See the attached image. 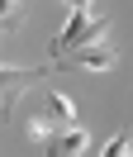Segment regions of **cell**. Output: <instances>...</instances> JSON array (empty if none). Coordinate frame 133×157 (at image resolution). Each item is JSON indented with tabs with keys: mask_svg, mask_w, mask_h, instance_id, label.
<instances>
[{
	"mask_svg": "<svg viewBox=\"0 0 133 157\" xmlns=\"http://www.w3.org/2000/svg\"><path fill=\"white\" fill-rule=\"evenodd\" d=\"M104 29H109V19H100V14H90L86 5H76V10H71V19H66V29H62V38H52V62L62 57V52L81 48V43L104 38Z\"/></svg>",
	"mask_w": 133,
	"mask_h": 157,
	"instance_id": "obj_1",
	"label": "cell"
},
{
	"mask_svg": "<svg viewBox=\"0 0 133 157\" xmlns=\"http://www.w3.org/2000/svg\"><path fill=\"white\" fill-rule=\"evenodd\" d=\"M62 124H76V105H71L66 90H48V109L38 119H28V133H33V138H48L52 128H62Z\"/></svg>",
	"mask_w": 133,
	"mask_h": 157,
	"instance_id": "obj_2",
	"label": "cell"
},
{
	"mask_svg": "<svg viewBox=\"0 0 133 157\" xmlns=\"http://www.w3.org/2000/svg\"><path fill=\"white\" fill-rule=\"evenodd\" d=\"M57 62H66V67H86V71H109L114 62H119V52H114L104 38H95V43H81V48L62 52Z\"/></svg>",
	"mask_w": 133,
	"mask_h": 157,
	"instance_id": "obj_3",
	"label": "cell"
},
{
	"mask_svg": "<svg viewBox=\"0 0 133 157\" xmlns=\"http://www.w3.org/2000/svg\"><path fill=\"white\" fill-rule=\"evenodd\" d=\"M38 76H43V67H0V119L14 109V95H24Z\"/></svg>",
	"mask_w": 133,
	"mask_h": 157,
	"instance_id": "obj_4",
	"label": "cell"
},
{
	"mask_svg": "<svg viewBox=\"0 0 133 157\" xmlns=\"http://www.w3.org/2000/svg\"><path fill=\"white\" fill-rule=\"evenodd\" d=\"M43 147H48V157H81L86 147H90V133L76 128V124H62V128H52V133L43 138Z\"/></svg>",
	"mask_w": 133,
	"mask_h": 157,
	"instance_id": "obj_5",
	"label": "cell"
},
{
	"mask_svg": "<svg viewBox=\"0 0 133 157\" xmlns=\"http://www.w3.org/2000/svg\"><path fill=\"white\" fill-rule=\"evenodd\" d=\"M19 24V0H0V29H14Z\"/></svg>",
	"mask_w": 133,
	"mask_h": 157,
	"instance_id": "obj_6",
	"label": "cell"
},
{
	"mask_svg": "<svg viewBox=\"0 0 133 157\" xmlns=\"http://www.w3.org/2000/svg\"><path fill=\"white\" fill-rule=\"evenodd\" d=\"M62 5H71V10H76V5H86V0H62Z\"/></svg>",
	"mask_w": 133,
	"mask_h": 157,
	"instance_id": "obj_7",
	"label": "cell"
}]
</instances>
